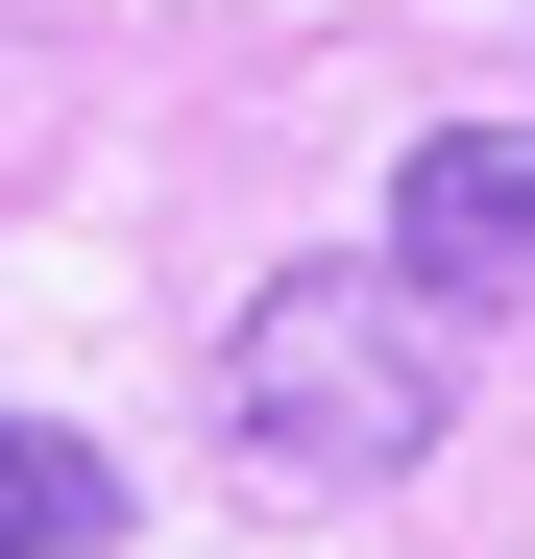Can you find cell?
Segmentation results:
<instances>
[{"label":"cell","instance_id":"cell-3","mask_svg":"<svg viewBox=\"0 0 535 559\" xmlns=\"http://www.w3.org/2000/svg\"><path fill=\"white\" fill-rule=\"evenodd\" d=\"M98 535H122V462L73 414H0V559H98Z\"/></svg>","mask_w":535,"mask_h":559},{"label":"cell","instance_id":"cell-1","mask_svg":"<svg viewBox=\"0 0 535 559\" xmlns=\"http://www.w3.org/2000/svg\"><path fill=\"white\" fill-rule=\"evenodd\" d=\"M463 341L487 317H438L390 243L366 267H268L243 341H219V414H243L268 487H414V462L463 438Z\"/></svg>","mask_w":535,"mask_h":559},{"label":"cell","instance_id":"cell-2","mask_svg":"<svg viewBox=\"0 0 535 559\" xmlns=\"http://www.w3.org/2000/svg\"><path fill=\"white\" fill-rule=\"evenodd\" d=\"M390 267H414L438 317H511L535 293V122H438L390 170Z\"/></svg>","mask_w":535,"mask_h":559}]
</instances>
